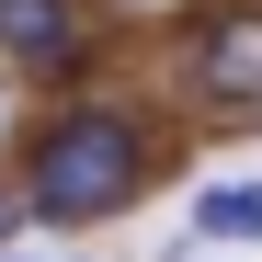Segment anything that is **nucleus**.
Here are the masks:
<instances>
[{
  "mask_svg": "<svg viewBox=\"0 0 262 262\" xmlns=\"http://www.w3.org/2000/svg\"><path fill=\"white\" fill-rule=\"evenodd\" d=\"M137 171H148V148H137L125 114H57L46 148H34V171H23V205L46 228H92V216H114L137 194Z\"/></svg>",
  "mask_w": 262,
  "mask_h": 262,
  "instance_id": "f257e3e1",
  "label": "nucleus"
},
{
  "mask_svg": "<svg viewBox=\"0 0 262 262\" xmlns=\"http://www.w3.org/2000/svg\"><path fill=\"white\" fill-rule=\"evenodd\" d=\"M194 80L216 103H262V12H216L194 46Z\"/></svg>",
  "mask_w": 262,
  "mask_h": 262,
  "instance_id": "f03ea898",
  "label": "nucleus"
},
{
  "mask_svg": "<svg viewBox=\"0 0 262 262\" xmlns=\"http://www.w3.org/2000/svg\"><path fill=\"white\" fill-rule=\"evenodd\" d=\"M0 46L23 69H69L92 34H80V0H0Z\"/></svg>",
  "mask_w": 262,
  "mask_h": 262,
  "instance_id": "7ed1b4c3",
  "label": "nucleus"
},
{
  "mask_svg": "<svg viewBox=\"0 0 262 262\" xmlns=\"http://www.w3.org/2000/svg\"><path fill=\"white\" fill-rule=\"evenodd\" d=\"M194 228H205V239H262V183H216V194L194 205Z\"/></svg>",
  "mask_w": 262,
  "mask_h": 262,
  "instance_id": "20e7f679",
  "label": "nucleus"
},
{
  "mask_svg": "<svg viewBox=\"0 0 262 262\" xmlns=\"http://www.w3.org/2000/svg\"><path fill=\"white\" fill-rule=\"evenodd\" d=\"M23 216H34V205H23V194H0V239H12V228H23Z\"/></svg>",
  "mask_w": 262,
  "mask_h": 262,
  "instance_id": "39448f33",
  "label": "nucleus"
}]
</instances>
